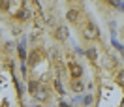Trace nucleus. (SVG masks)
<instances>
[{
  "mask_svg": "<svg viewBox=\"0 0 124 107\" xmlns=\"http://www.w3.org/2000/svg\"><path fill=\"white\" fill-rule=\"evenodd\" d=\"M86 56H88L90 60H96V49H92V47H90V49L86 51Z\"/></svg>",
  "mask_w": 124,
  "mask_h": 107,
  "instance_id": "obj_4",
  "label": "nucleus"
},
{
  "mask_svg": "<svg viewBox=\"0 0 124 107\" xmlns=\"http://www.w3.org/2000/svg\"><path fill=\"white\" fill-rule=\"evenodd\" d=\"M68 21H77V11H68Z\"/></svg>",
  "mask_w": 124,
  "mask_h": 107,
  "instance_id": "obj_5",
  "label": "nucleus"
},
{
  "mask_svg": "<svg viewBox=\"0 0 124 107\" xmlns=\"http://www.w3.org/2000/svg\"><path fill=\"white\" fill-rule=\"evenodd\" d=\"M19 54H21V58H24V56H26V51H24V45H21V47H19Z\"/></svg>",
  "mask_w": 124,
  "mask_h": 107,
  "instance_id": "obj_7",
  "label": "nucleus"
},
{
  "mask_svg": "<svg viewBox=\"0 0 124 107\" xmlns=\"http://www.w3.org/2000/svg\"><path fill=\"white\" fill-rule=\"evenodd\" d=\"M70 68H71V73H73V77H79V75H81V71H83V69H81V66H79V64H75V62H71Z\"/></svg>",
  "mask_w": 124,
  "mask_h": 107,
  "instance_id": "obj_2",
  "label": "nucleus"
},
{
  "mask_svg": "<svg viewBox=\"0 0 124 107\" xmlns=\"http://www.w3.org/2000/svg\"><path fill=\"white\" fill-rule=\"evenodd\" d=\"M56 36H58L60 39L68 38V30H66V26H60V28H56Z\"/></svg>",
  "mask_w": 124,
  "mask_h": 107,
  "instance_id": "obj_3",
  "label": "nucleus"
},
{
  "mask_svg": "<svg viewBox=\"0 0 124 107\" xmlns=\"http://www.w3.org/2000/svg\"><path fill=\"white\" fill-rule=\"evenodd\" d=\"M118 83L124 84V71H120V73H118Z\"/></svg>",
  "mask_w": 124,
  "mask_h": 107,
  "instance_id": "obj_8",
  "label": "nucleus"
},
{
  "mask_svg": "<svg viewBox=\"0 0 124 107\" xmlns=\"http://www.w3.org/2000/svg\"><path fill=\"white\" fill-rule=\"evenodd\" d=\"M54 86H56V90L60 92V94H64V88H62V84H60V81H56V83H54Z\"/></svg>",
  "mask_w": 124,
  "mask_h": 107,
  "instance_id": "obj_6",
  "label": "nucleus"
},
{
  "mask_svg": "<svg viewBox=\"0 0 124 107\" xmlns=\"http://www.w3.org/2000/svg\"><path fill=\"white\" fill-rule=\"evenodd\" d=\"M85 34H86V38H96V36H98V30H96V26H94V24H88Z\"/></svg>",
  "mask_w": 124,
  "mask_h": 107,
  "instance_id": "obj_1",
  "label": "nucleus"
},
{
  "mask_svg": "<svg viewBox=\"0 0 124 107\" xmlns=\"http://www.w3.org/2000/svg\"><path fill=\"white\" fill-rule=\"evenodd\" d=\"M111 4L113 6H120V0H111Z\"/></svg>",
  "mask_w": 124,
  "mask_h": 107,
  "instance_id": "obj_9",
  "label": "nucleus"
}]
</instances>
